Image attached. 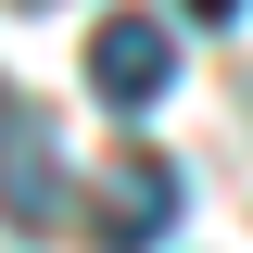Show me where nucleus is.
<instances>
[{
  "label": "nucleus",
  "mask_w": 253,
  "mask_h": 253,
  "mask_svg": "<svg viewBox=\"0 0 253 253\" xmlns=\"http://www.w3.org/2000/svg\"><path fill=\"white\" fill-rule=\"evenodd\" d=\"M0 215L26 228V241H51V228H76V177H63V139L38 101L0 89Z\"/></svg>",
  "instance_id": "nucleus-1"
},
{
  "label": "nucleus",
  "mask_w": 253,
  "mask_h": 253,
  "mask_svg": "<svg viewBox=\"0 0 253 253\" xmlns=\"http://www.w3.org/2000/svg\"><path fill=\"white\" fill-rule=\"evenodd\" d=\"M165 76H177V26H165V13H101V38H89V89L114 101V114H152Z\"/></svg>",
  "instance_id": "nucleus-2"
},
{
  "label": "nucleus",
  "mask_w": 253,
  "mask_h": 253,
  "mask_svg": "<svg viewBox=\"0 0 253 253\" xmlns=\"http://www.w3.org/2000/svg\"><path fill=\"white\" fill-rule=\"evenodd\" d=\"M165 228H177V165H165V152H126L114 190H101V215H89V241L101 253H152Z\"/></svg>",
  "instance_id": "nucleus-3"
}]
</instances>
